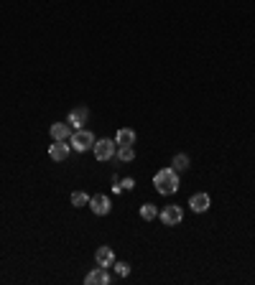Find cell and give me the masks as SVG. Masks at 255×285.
Segmentation results:
<instances>
[{
	"label": "cell",
	"instance_id": "cell-11",
	"mask_svg": "<svg viewBox=\"0 0 255 285\" xmlns=\"http://www.w3.org/2000/svg\"><path fill=\"white\" fill-rule=\"evenodd\" d=\"M87 117H90V110H87V107H77V110H72V115H69V125H72L74 130H79V128L87 122Z\"/></svg>",
	"mask_w": 255,
	"mask_h": 285
},
{
	"label": "cell",
	"instance_id": "cell-13",
	"mask_svg": "<svg viewBox=\"0 0 255 285\" xmlns=\"http://www.w3.org/2000/svg\"><path fill=\"white\" fill-rule=\"evenodd\" d=\"M189 166H191V161H189V155H186V153H179V155H174V161H171V168H174L176 173L189 171Z\"/></svg>",
	"mask_w": 255,
	"mask_h": 285
},
{
	"label": "cell",
	"instance_id": "cell-6",
	"mask_svg": "<svg viewBox=\"0 0 255 285\" xmlns=\"http://www.w3.org/2000/svg\"><path fill=\"white\" fill-rule=\"evenodd\" d=\"M69 150H72V145L67 140H54L51 148H49V158L51 161H67L69 158Z\"/></svg>",
	"mask_w": 255,
	"mask_h": 285
},
{
	"label": "cell",
	"instance_id": "cell-18",
	"mask_svg": "<svg viewBox=\"0 0 255 285\" xmlns=\"http://www.w3.org/2000/svg\"><path fill=\"white\" fill-rule=\"evenodd\" d=\"M118 186H120V191H130V188L135 186V181H133V178H123Z\"/></svg>",
	"mask_w": 255,
	"mask_h": 285
},
{
	"label": "cell",
	"instance_id": "cell-16",
	"mask_svg": "<svg viewBox=\"0 0 255 285\" xmlns=\"http://www.w3.org/2000/svg\"><path fill=\"white\" fill-rule=\"evenodd\" d=\"M72 204H74V206H87V204H90V196H87L84 191H74V194H72Z\"/></svg>",
	"mask_w": 255,
	"mask_h": 285
},
{
	"label": "cell",
	"instance_id": "cell-1",
	"mask_svg": "<svg viewBox=\"0 0 255 285\" xmlns=\"http://www.w3.org/2000/svg\"><path fill=\"white\" fill-rule=\"evenodd\" d=\"M153 186L158 194L168 196V194H176L179 191V173L168 166V168H161L156 176H153Z\"/></svg>",
	"mask_w": 255,
	"mask_h": 285
},
{
	"label": "cell",
	"instance_id": "cell-12",
	"mask_svg": "<svg viewBox=\"0 0 255 285\" xmlns=\"http://www.w3.org/2000/svg\"><path fill=\"white\" fill-rule=\"evenodd\" d=\"M115 143H118V145H133V143H135V130H130V128H120L118 135H115Z\"/></svg>",
	"mask_w": 255,
	"mask_h": 285
},
{
	"label": "cell",
	"instance_id": "cell-7",
	"mask_svg": "<svg viewBox=\"0 0 255 285\" xmlns=\"http://www.w3.org/2000/svg\"><path fill=\"white\" fill-rule=\"evenodd\" d=\"M84 285H110V272L107 267H97L84 275Z\"/></svg>",
	"mask_w": 255,
	"mask_h": 285
},
{
	"label": "cell",
	"instance_id": "cell-10",
	"mask_svg": "<svg viewBox=\"0 0 255 285\" xmlns=\"http://www.w3.org/2000/svg\"><path fill=\"white\" fill-rule=\"evenodd\" d=\"M95 260H97L100 267H107V270H110V267L115 265V252H112L110 247H100V249L95 252Z\"/></svg>",
	"mask_w": 255,
	"mask_h": 285
},
{
	"label": "cell",
	"instance_id": "cell-8",
	"mask_svg": "<svg viewBox=\"0 0 255 285\" xmlns=\"http://www.w3.org/2000/svg\"><path fill=\"white\" fill-rule=\"evenodd\" d=\"M209 204H212L209 194H194V196L189 199V209H191L194 214H204V211L209 209Z\"/></svg>",
	"mask_w": 255,
	"mask_h": 285
},
{
	"label": "cell",
	"instance_id": "cell-9",
	"mask_svg": "<svg viewBox=\"0 0 255 285\" xmlns=\"http://www.w3.org/2000/svg\"><path fill=\"white\" fill-rule=\"evenodd\" d=\"M72 133H74V128H72L69 122H54L51 130H49V135H51L54 140H69Z\"/></svg>",
	"mask_w": 255,
	"mask_h": 285
},
{
	"label": "cell",
	"instance_id": "cell-14",
	"mask_svg": "<svg viewBox=\"0 0 255 285\" xmlns=\"http://www.w3.org/2000/svg\"><path fill=\"white\" fill-rule=\"evenodd\" d=\"M123 163H130L133 158H135V150H133V145H118V153H115Z\"/></svg>",
	"mask_w": 255,
	"mask_h": 285
},
{
	"label": "cell",
	"instance_id": "cell-5",
	"mask_svg": "<svg viewBox=\"0 0 255 285\" xmlns=\"http://www.w3.org/2000/svg\"><path fill=\"white\" fill-rule=\"evenodd\" d=\"M90 209H92L97 216H105V214H110L112 204H110V199H107L105 194H95V196H90Z\"/></svg>",
	"mask_w": 255,
	"mask_h": 285
},
{
	"label": "cell",
	"instance_id": "cell-2",
	"mask_svg": "<svg viewBox=\"0 0 255 285\" xmlns=\"http://www.w3.org/2000/svg\"><path fill=\"white\" fill-rule=\"evenodd\" d=\"M95 140H97V138H95L90 130L79 128V130H74V133H72V138H69V145H72L77 153H84V150L95 148Z\"/></svg>",
	"mask_w": 255,
	"mask_h": 285
},
{
	"label": "cell",
	"instance_id": "cell-4",
	"mask_svg": "<svg viewBox=\"0 0 255 285\" xmlns=\"http://www.w3.org/2000/svg\"><path fill=\"white\" fill-rule=\"evenodd\" d=\"M158 216H161V221H163V224L176 227V224H181V219H184V209H181V206H176V204H168L163 211H158Z\"/></svg>",
	"mask_w": 255,
	"mask_h": 285
},
{
	"label": "cell",
	"instance_id": "cell-3",
	"mask_svg": "<svg viewBox=\"0 0 255 285\" xmlns=\"http://www.w3.org/2000/svg\"><path fill=\"white\" fill-rule=\"evenodd\" d=\"M92 153H95V158L100 161V163H107L110 158H115V153H118V143L115 140H95V148H92Z\"/></svg>",
	"mask_w": 255,
	"mask_h": 285
},
{
	"label": "cell",
	"instance_id": "cell-17",
	"mask_svg": "<svg viewBox=\"0 0 255 285\" xmlns=\"http://www.w3.org/2000/svg\"><path fill=\"white\" fill-rule=\"evenodd\" d=\"M112 267H115V272H118L120 277H125V275H130V265H128V262H115Z\"/></svg>",
	"mask_w": 255,
	"mask_h": 285
},
{
	"label": "cell",
	"instance_id": "cell-15",
	"mask_svg": "<svg viewBox=\"0 0 255 285\" xmlns=\"http://www.w3.org/2000/svg\"><path fill=\"white\" fill-rule=\"evenodd\" d=\"M140 216H143L146 221H151V219L158 216V209H156L153 204H143V206H140Z\"/></svg>",
	"mask_w": 255,
	"mask_h": 285
}]
</instances>
